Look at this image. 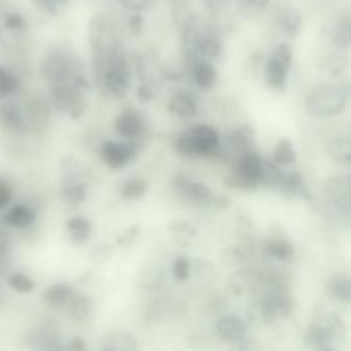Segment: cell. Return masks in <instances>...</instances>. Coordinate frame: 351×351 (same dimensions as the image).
<instances>
[{
    "mask_svg": "<svg viewBox=\"0 0 351 351\" xmlns=\"http://www.w3.org/2000/svg\"><path fill=\"white\" fill-rule=\"evenodd\" d=\"M328 153L335 163L348 167L351 163L350 137H338L330 141L328 145Z\"/></svg>",
    "mask_w": 351,
    "mask_h": 351,
    "instance_id": "7402d4cb",
    "label": "cell"
},
{
    "mask_svg": "<svg viewBox=\"0 0 351 351\" xmlns=\"http://www.w3.org/2000/svg\"><path fill=\"white\" fill-rule=\"evenodd\" d=\"M349 95L350 89L347 85L326 84L319 86L306 97V110L313 118H332L346 110Z\"/></svg>",
    "mask_w": 351,
    "mask_h": 351,
    "instance_id": "6da1fadb",
    "label": "cell"
},
{
    "mask_svg": "<svg viewBox=\"0 0 351 351\" xmlns=\"http://www.w3.org/2000/svg\"><path fill=\"white\" fill-rule=\"evenodd\" d=\"M264 301L266 302L267 306L274 318L287 317L293 311V299L280 289H277L265 297Z\"/></svg>",
    "mask_w": 351,
    "mask_h": 351,
    "instance_id": "ffe728a7",
    "label": "cell"
},
{
    "mask_svg": "<svg viewBox=\"0 0 351 351\" xmlns=\"http://www.w3.org/2000/svg\"><path fill=\"white\" fill-rule=\"evenodd\" d=\"M117 132L125 138H135L143 130V121L137 112L127 110L117 118L114 123Z\"/></svg>",
    "mask_w": 351,
    "mask_h": 351,
    "instance_id": "2e32d148",
    "label": "cell"
},
{
    "mask_svg": "<svg viewBox=\"0 0 351 351\" xmlns=\"http://www.w3.org/2000/svg\"><path fill=\"white\" fill-rule=\"evenodd\" d=\"M73 291L64 283L51 285L45 291V300L52 307L61 308L67 305L73 300Z\"/></svg>",
    "mask_w": 351,
    "mask_h": 351,
    "instance_id": "4316f807",
    "label": "cell"
},
{
    "mask_svg": "<svg viewBox=\"0 0 351 351\" xmlns=\"http://www.w3.org/2000/svg\"><path fill=\"white\" fill-rule=\"evenodd\" d=\"M147 191V184L143 180H131L123 186L122 196L128 200H136L145 196Z\"/></svg>",
    "mask_w": 351,
    "mask_h": 351,
    "instance_id": "d590c367",
    "label": "cell"
},
{
    "mask_svg": "<svg viewBox=\"0 0 351 351\" xmlns=\"http://www.w3.org/2000/svg\"><path fill=\"white\" fill-rule=\"evenodd\" d=\"M207 1H219V0H207Z\"/></svg>",
    "mask_w": 351,
    "mask_h": 351,
    "instance_id": "11a10c76",
    "label": "cell"
},
{
    "mask_svg": "<svg viewBox=\"0 0 351 351\" xmlns=\"http://www.w3.org/2000/svg\"><path fill=\"white\" fill-rule=\"evenodd\" d=\"M9 260V243L5 238H0V275L7 270Z\"/></svg>",
    "mask_w": 351,
    "mask_h": 351,
    "instance_id": "681fc988",
    "label": "cell"
},
{
    "mask_svg": "<svg viewBox=\"0 0 351 351\" xmlns=\"http://www.w3.org/2000/svg\"><path fill=\"white\" fill-rule=\"evenodd\" d=\"M248 319L250 324L258 328H266L275 319L264 299L254 301L248 308Z\"/></svg>",
    "mask_w": 351,
    "mask_h": 351,
    "instance_id": "d4e9b609",
    "label": "cell"
},
{
    "mask_svg": "<svg viewBox=\"0 0 351 351\" xmlns=\"http://www.w3.org/2000/svg\"><path fill=\"white\" fill-rule=\"evenodd\" d=\"M75 63L65 55L50 54L42 63V77L52 84H64L73 81L75 73Z\"/></svg>",
    "mask_w": 351,
    "mask_h": 351,
    "instance_id": "ba28073f",
    "label": "cell"
},
{
    "mask_svg": "<svg viewBox=\"0 0 351 351\" xmlns=\"http://www.w3.org/2000/svg\"><path fill=\"white\" fill-rule=\"evenodd\" d=\"M164 282V273L163 271L153 270L147 275L145 277V287L149 289H159Z\"/></svg>",
    "mask_w": 351,
    "mask_h": 351,
    "instance_id": "bcb514c9",
    "label": "cell"
},
{
    "mask_svg": "<svg viewBox=\"0 0 351 351\" xmlns=\"http://www.w3.org/2000/svg\"><path fill=\"white\" fill-rule=\"evenodd\" d=\"M186 43L195 54L206 58H219L223 50L221 40L215 32L195 20H191L186 25Z\"/></svg>",
    "mask_w": 351,
    "mask_h": 351,
    "instance_id": "8992f818",
    "label": "cell"
},
{
    "mask_svg": "<svg viewBox=\"0 0 351 351\" xmlns=\"http://www.w3.org/2000/svg\"><path fill=\"white\" fill-rule=\"evenodd\" d=\"M291 64L293 50L289 45L285 43L276 45L265 64V81L267 86L275 91H285Z\"/></svg>",
    "mask_w": 351,
    "mask_h": 351,
    "instance_id": "5b68a950",
    "label": "cell"
},
{
    "mask_svg": "<svg viewBox=\"0 0 351 351\" xmlns=\"http://www.w3.org/2000/svg\"><path fill=\"white\" fill-rule=\"evenodd\" d=\"M167 233L182 247L190 246L197 235L196 229L190 223L184 221H174L170 223L167 227Z\"/></svg>",
    "mask_w": 351,
    "mask_h": 351,
    "instance_id": "603a6c76",
    "label": "cell"
},
{
    "mask_svg": "<svg viewBox=\"0 0 351 351\" xmlns=\"http://www.w3.org/2000/svg\"><path fill=\"white\" fill-rule=\"evenodd\" d=\"M137 99L141 104H149L152 100L155 97V93H154L153 89L149 86L143 85L137 89L136 92Z\"/></svg>",
    "mask_w": 351,
    "mask_h": 351,
    "instance_id": "816d5d0a",
    "label": "cell"
},
{
    "mask_svg": "<svg viewBox=\"0 0 351 351\" xmlns=\"http://www.w3.org/2000/svg\"><path fill=\"white\" fill-rule=\"evenodd\" d=\"M100 156L112 169H121L136 156V147L129 143L106 141L100 147Z\"/></svg>",
    "mask_w": 351,
    "mask_h": 351,
    "instance_id": "7c38bea8",
    "label": "cell"
},
{
    "mask_svg": "<svg viewBox=\"0 0 351 351\" xmlns=\"http://www.w3.org/2000/svg\"><path fill=\"white\" fill-rule=\"evenodd\" d=\"M19 87L17 77L0 64V98H5L15 93Z\"/></svg>",
    "mask_w": 351,
    "mask_h": 351,
    "instance_id": "e575fe53",
    "label": "cell"
},
{
    "mask_svg": "<svg viewBox=\"0 0 351 351\" xmlns=\"http://www.w3.org/2000/svg\"><path fill=\"white\" fill-rule=\"evenodd\" d=\"M8 282H9L10 287L18 293H29L34 289V281L29 277L26 276L25 274H22V273L12 274L9 277Z\"/></svg>",
    "mask_w": 351,
    "mask_h": 351,
    "instance_id": "f35d334b",
    "label": "cell"
},
{
    "mask_svg": "<svg viewBox=\"0 0 351 351\" xmlns=\"http://www.w3.org/2000/svg\"><path fill=\"white\" fill-rule=\"evenodd\" d=\"M51 104L63 112H69L73 118L81 116L83 112V96L81 89L75 85L52 84L49 88Z\"/></svg>",
    "mask_w": 351,
    "mask_h": 351,
    "instance_id": "52a82bcc",
    "label": "cell"
},
{
    "mask_svg": "<svg viewBox=\"0 0 351 351\" xmlns=\"http://www.w3.org/2000/svg\"><path fill=\"white\" fill-rule=\"evenodd\" d=\"M217 335L227 342H240L247 335L245 322L236 315H226L219 318L215 324Z\"/></svg>",
    "mask_w": 351,
    "mask_h": 351,
    "instance_id": "4fadbf2b",
    "label": "cell"
},
{
    "mask_svg": "<svg viewBox=\"0 0 351 351\" xmlns=\"http://www.w3.org/2000/svg\"><path fill=\"white\" fill-rule=\"evenodd\" d=\"M295 160H297V154L291 141L287 138L279 141L273 151L272 161L278 166H287L295 163Z\"/></svg>",
    "mask_w": 351,
    "mask_h": 351,
    "instance_id": "836d02e7",
    "label": "cell"
},
{
    "mask_svg": "<svg viewBox=\"0 0 351 351\" xmlns=\"http://www.w3.org/2000/svg\"><path fill=\"white\" fill-rule=\"evenodd\" d=\"M120 3L129 11L141 12L151 9L155 3V0H120Z\"/></svg>",
    "mask_w": 351,
    "mask_h": 351,
    "instance_id": "ee69618b",
    "label": "cell"
},
{
    "mask_svg": "<svg viewBox=\"0 0 351 351\" xmlns=\"http://www.w3.org/2000/svg\"><path fill=\"white\" fill-rule=\"evenodd\" d=\"M344 324L336 314H324L309 326L305 334L307 348L316 351H339L337 343L344 335Z\"/></svg>",
    "mask_w": 351,
    "mask_h": 351,
    "instance_id": "3957f363",
    "label": "cell"
},
{
    "mask_svg": "<svg viewBox=\"0 0 351 351\" xmlns=\"http://www.w3.org/2000/svg\"><path fill=\"white\" fill-rule=\"evenodd\" d=\"M328 293L335 300L348 304L351 300V280L347 273H336L326 285Z\"/></svg>",
    "mask_w": 351,
    "mask_h": 351,
    "instance_id": "d6986e66",
    "label": "cell"
},
{
    "mask_svg": "<svg viewBox=\"0 0 351 351\" xmlns=\"http://www.w3.org/2000/svg\"><path fill=\"white\" fill-rule=\"evenodd\" d=\"M279 22H280V27L282 28L283 32L293 38L300 34V30L302 28L301 12L299 10L293 9V8H289L281 14Z\"/></svg>",
    "mask_w": 351,
    "mask_h": 351,
    "instance_id": "d6a6232c",
    "label": "cell"
},
{
    "mask_svg": "<svg viewBox=\"0 0 351 351\" xmlns=\"http://www.w3.org/2000/svg\"><path fill=\"white\" fill-rule=\"evenodd\" d=\"M12 200V190L7 182L0 180V210L9 205Z\"/></svg>",
    "mask_w": 351,
    "mask_h": 351,
    "instance_id": "f907efd6",
    "label": "cell"
},
{
    "mask_svg": "<svg viewBox=\"0 0 351 351\" xmlns=\"http://www.w3.org/2000/svg\"><path fill=\"white\" fill-rule=\"evenodd\" d=\"M129 27H130L131 32H134V34H141L143 28V18L141 14H139V12H136L131 16L130 20H129Z\"/></svg>",
    "mask_w": 351,
    "mask_h": 351,
    "instance_id": "f5cc1de1",
    "label": "cell"
},
{
    "mask_svg": "<svg viewBox=\"0 0 351 351\" xmlns=\"http://www.w3.org/2000/svg\"><path fill=\"white\" fill-rule=\"evenodd\" d=\"M28 114L32 118L38 119L40 121L46 120L50 117V106L43 100H36L30 104L29 108H28Z\"/></svg>",
    "mask_w": 351,
    "mask_h": 351,
    "instance_id": "7bdbcfd3",
    "label": "cell"
},
{
    "mask_svg": "<svg viewBox=\"0 0 351 351\" xmlns=\"http://www.w3.org/2000/svg\"><path fill=\"white\" fill-rule=\"evenodd\" d=\"M174 147L186 157L217 155L221 154V139L213 127L198 125L178 136Z\"/></svg>",
    "mask_w": 351,
    "mask_h": 351,
    "instance_id": "7a4b0ae2",
    "label": "cell"
},
{
    "mask_svg": "<svg viewBox=\"0 0 351 351\" xmlns=\"http://www.w3.org/2000/svg\"><path fill=\"white\" fill-rule=\"evenodd\" d=\"M322 67L326 73H330V77H336L344 73L346 64L341 57L332 56L322 61Z\"/></svg>",
    "mask_w": 351,
    "mask_h": 351,
    "instance_id": "60d3db41",
    "label": "cell"
},
{
    "mask_svg": "<svg viewBox=\"0 0 351 351\" xmlns=\"http://www.w3.org/2000/svg\"><path fill=\"white\" fill-rule=\"evenodd\" d=\"M190 263L184 256H178L173 264V277L178 282H184L190 275Z\"/></svg>",
    "mask_w": 351,
    "mask_h": 351,
    "instance_id": "b9f144b4",
    "label": "cell"
},
{
    "mask_svg": "<svg viewBox=\"0 0 351 351\" xmlns=\"http://www.w3.org/2000/svg\"><path fill=\"white\" fill-rule=\"evenodd\" d=\"M141 227L138 225L133 226L130 229L127 230L125 234H123L118 239L119 245H127V244L132 243L138 237Z\"/></svg>",
    "mask_w": 351,
    "mask_h": 351,
    "instance_id": "c3c4849f",
    "label": "cell"
},
{
    "mask_svg": "<svg viewBox=\"0 0 351 351\" xmlns=\"http://www.w3.org/2000/svg\"><path fill=\"white\" fill-rule=\"evenodd\" d=\"M285 178V172L277 164L268 160H263L262 176L261 184L270 189H280Z\"/></svg>",
    "mask_w": 351,
    "mask_h": 351,
    "instance_id": "4dcf8cb0",
    "label": "cell"
},
{
    "mask_svg": "<svg viewBox=\"0 0 351 351\" xmlns=\"http://www.w3.org/2000/svg\"><path fill=\"white\" fill-rule=\"evenodd\" d=\"M270 3V0H238L242 9L252 12L265 11L268 9Z\"/></svg>",
    "mask_w": 351,
    "mask_h": 351,
    "instance_id": "f6af8a7d",
    "label": "cell"
},
{
    "mask_svg": "<svg viewBox=\"0 0 351 351\" xmlns=\"http://www.w3.org/2000/svg\"><path fill=\"white\" fill-rule=\"evenodd\" d=\"M0 125L8 130L25 132L28 129L25 116L15 104H0Z\"/></svg>",
    "mask_w": 351,
    "mask_h": 351,
    "instance_id": "9a60e30c",
    "label": "cell"
},
{
    "mask_svg": "<svg viewBox=\"0 0 351 351\" xmlns=\"http://www.w3.org/2000/svg\"><path fill=\"white\" fill-rule=\"evenodd\" d=\"M173 184L178 192L186 200L209 206L213 204L215 196L206 184L194 182L186 174L182 173L176 174Z\"/></svg>",
    "mask_w": 351,
    "mask_h": 351,
    "instance_id": "30bf717a",
    "label": "cell"
},
{
    "mask_svg": "<svg viewBox=\"0 0 351 351\" xmlns=\"http://www.w3.org/2000/svg\"><path fill=\"white\" fill-rule=\"evenodd\" d=\"M279 190L291 196H301L305 199H310L309 192L304 184L303 178L298 171L285 173V178Z\"/></svg>",
    "mask_w": 351,
    "mask_h": 351,
    "instance_id": "f546056e",
    "label": "cell"
},
{
    "mask_svg": "<svg viewBox=\"0 0 351 351\" xmlns=\"http://www.w3.org/2000/svg\"><path fill=\"white\" fill-rule=\"evenodd\" d=\"M5 25L7 29L19 30L25 26V21H24L23 17L18 14H10L5 18Z\"/></svg>",
    "mask_w": 351,
    "mask_h": 351,
    "instance_id": "7dc6e473",
    "label": "cell"
},
{
    "mask_svg": "<svg viewBox=\"0 0 351 351\" xmlns=\"http://www.w3.org/2000/svg\"><path fill=\"white\" fill-rule=\"evenodd\" d=\"M69 349L71 350L82 351L86 349V342L83 339L75 338L69 342Z\"/></svg>",
    "mask_w": 351,
    "mask_h": 351,
    "instance_id": "db71d44e",
    "label": "cell"
},
{
    "mask_svg": "<svg viewBox=\"0 0 351 351\" xmlns=\"http://www.w3.org/2000/svg\"><path fill=\"white\" fill-rule=\"evenodd\" d=\"M326 202L345 215H350L351 211V178L349 174H341L330 178L326 182Z\"/></svg>",
    "mask_w": 351,
    "mask_h": 351,
    "instance_id": "9c48e42d",
    "label": "cell"
},
{
    "mask_svg": "<svg viewBox=\"0 0 351 351\" xmlns=\"http://www.w3.org/2000/svg\"><path fill=\"white\" fill-rule=\"evenodd\" d=\"M195 83L200 89L208 90L217 83V73L215 67L206 60H198L192 67Z\"/></svg>",
    "mask_w": 351,
    "mask_h": 351,
    "instance_id": "44dd1931",
    "label": "cell"
},
{
    "mask_svg": "<svg viewBox=\"0 0 351 351\" xmlns=\"http://www.w3.org/2000/svg\"><path fill=\"white\" fill-rule=\"evenodd\" d=\"M91 310V301L85 295L73 297L71 301V314L75 319H85Z\"/></svg>",
    "mask_w": 351,
    "mask_h": 351,
    "instance_id": "8d00e7d4",
    "label": "cell"
},
{
    "mask_svg": "<svg viewBox=\"0 0 351 351\" xmlns=\"http://www.w3.org/2000/svg\"><path fill=\"white\" fill-rule=\"evenodd\" d=\"M263 159L254 149L246 152L236 159L235 167L232 173L247 182L254 189L261 184Z\"/></svg>",
    "mask_w": 351,
    "mask_h": 351,
    "instance_id": "8fae6325",
    "label": "cell"
},
{
    "mask_svg": "<svg viewBox=\"0 0 351 351\" xmlns=\"http://www.w3.org/2000/svg\"><path fill=\"white\" fill-rule=\"evenodd\" d=\"M130 69L126 54L120 45H114L108 51L102 82L112 95L121 98L126 95L130 86Z\"/></svg>",
    "mask_w": 351,
    "mask_h": 351,
    "instance_id": "277c9868",
    "label": "cell"
},
{
    "mask_svg": "<svg viewBox=\"0 0 351 351\" xmlns=\"http://www.w3.org/2000/svg\"><path fill=\"white\" fill-rule=\"evenodd\" d=\"M64 195L73 203H82L86 200V190L83 184H77L75 180H69L65 184Z\"/></svg>",
    "mask_w": 351,
    "mask_h": 351,
    "instance_id": "ab89813d",
    "label": "cell"
},
{
    "mask_svg": "<svg viewBox=\"0 0 351 351\" xmlns=\"http://www.w3.org/2000/svg\"><path fill=\"white\" fill-rule=\"evenodd\" d=\"M36 219V213L29 207L16 205L12 207L5 217V223L14 228H26Z\"/></svg>",
    "mask_w": 351,
    "mask_h": 351,
    "instance_id": "83f0119b",
    "label": "cell"
},
{
    "mask_svg": "<svg viewBox=\"0 0 351 351\" xmlns=\"http://www.w3.org/2000/svg\"><path fill=\"white\" fill-rule=\"evenodd\" d=\"M332 43L340 50L347 51L351 46L350 16L344 15L340 18L332 32Z\"/></svg>",
    "mask_w": 351,
    "mask_h": 351,
    "instance_id": "f1b7e54d",
    "label": "cell"
},
{
    "mask_svg": "<svg viewBox=\"0 0 351 351\" xmlns=\"http://www.w3.org/2000/svg\"><path fill=\"white\" fill-rule=\"evenodd\" d=\"M262 277L258 271L252 268L242 269L232 275L229 287L234 295H245L258 289Z\"/></svg>",
    "mask_w": 351,
    "mask_h": 351,
    "instance_id": "5bb4252c",
    "label": "cell"
},
{
    "mask_svg": "<svg viewBox=\"0 0 351 351\" xmlns=\"http://www.w3.org/2000/svg\"><path fill=\"white\" fill-rule=\"evenodd\" d=\"M254 133L252 127L243 125L236 129L228 136V145L234 153H237V158L246 152L254 149Z\"/></svg>",
    "mask_w": 351,
    "mask_h": 351,
    "instance_id": "ac0fdd59",
    "label": "cell"
},
{
    "mask_svg": "<svg viewBox=\"0 0 351 351\" xmlns=\"http://www.w3.org/2000/svg\"><path fill=\"white\" fill-rule=\"evenodd\" d=\"M267 254L281 262H291L295 258V248L291 242L281 238L272 239L265 245Z\"/></svg>",
    "mask_w": 351,
    "mask_h": 351,
    "instance_id": "484cf974",
    "label": "cell"
},
{
    "mask_svg": "<svg viewBox=\"0 0 351 351\" xmlns=\"http://www.w3.org/2000/svg\"><path fill=\"white\" fill-rule=\"evenodd\" d=\"M102 350L134 351L138 349V341L127 330H114L104 338Z\"/></svg>",
    "mask_w": 351,
    "mask_h": 351,
    "instance_id": "e0dca14e",
    "label": "cell"
},
{
    "mask_svg": "<svg viewBox=\"0 0 351 351\" xmlns=\"http://www.w3.org/2000/svg\"><path fill=\"white\" fill-rule=\"evenodd\" d=\"M221 262L227 266H241L246 260L245 254L237 246H229L221 254Z\"/></svg>",
    "mask_w": 351,
    "mask_h": 351,
    "instance_id": "74e56055",
    "label": "cell"
},
{
    "mask_svg": "<svg viewBox=\"0 0 351 351\" xmlns=\"http://www.w3.org/2000/svg\"><path fill=\"white\" fill-rule=\"evenodd\" d=\"M167 110L180 118H192L196 114L197 104L188 94H178L168 102Z\"/></svg>",
    "mask_w": 351,
    "mask_h": 351,
    "instance_id": "cb8c5ba5",
    "label": "cell"
},
{
    "mask_svg": "<svg viewBox=\"0 0 351 351\" xmlns=\"http://www.w3.org/2000/svg\"><path fill=\"white\" fill-rule=\"evenodd\" d=\"M66 225L75 243H84L91 236V223L86 217H71L67 221Z\"/></svg>",
    "mask_w": 351,
    "mask_h": 351,
    "instance_id": "1f68e13d",
    "label": "cell"
}]
</instances>
